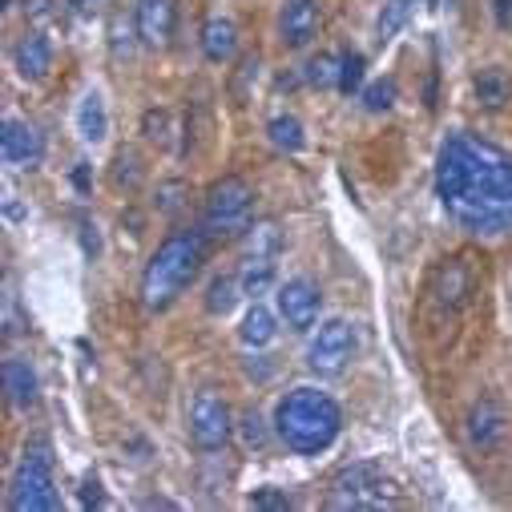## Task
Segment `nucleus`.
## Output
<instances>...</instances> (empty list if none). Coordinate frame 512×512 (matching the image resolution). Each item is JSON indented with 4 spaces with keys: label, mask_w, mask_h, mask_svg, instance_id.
Returning <instances> with one entry per match:
<instances>
[{
    "label": "nucleus",
    "mask_w": 512,
    "mask_h": 512,
    "mask_svg": "<svg viewBox=\"0 0 512 512\" xmlns=\"http://www.w3.org/2000/svg\"><path fill=\"white\" fill-rule=\"evenodd\" d=\"M0 383H5V396L13 408H33L37 404V371L29 359H17L9 355L0 363Z\"/></svg>",
    "instance_id": "2eb2a0df"
},
{
    "label": "nucleus",
    "mask_w": 512,
    "mask_h": 512,
    "mask_svg": "<svg viewBox=\"0 0 512 512\" xmlns=\"http://www.w3.org/2000/svg\"><path fill=\"white\" fill-rule=\"evenodd\" d=\"M9 508L13 512H57L61 508V496H57V460H53L49 440L25 444L21 464L13 472Z\"/></svg>",
    "instance_id": "20e7f679"
},
{
    "label": "nucleus",
    "mask_w": 512,
    "mask_h": 512,
    "mask_svg": "<svg viewBox=\"0 0 512 512\" xmlns=\"http://www.w3.org/2000/svg\"><path fill=\"white\" fill-rule=\"evenodd\" d=\"M275 307H279V319L295 331V335H307L315 323H319V311H323V291L311 283V279H287L275 295Z\"/></svg>",
    "instance_id": "1a4fd4ad"
},
{
    "label": "nucleus",
    "mask_w": 512,
    "mask_h": 512,
    "mask_svg": "<svg viewBox=\"0 0 512 512\" xmlns=\"http://www.w3.org/2000/svg\"><path fill=\"white\" fill-rule=\"evenodd\" d=\"M73 186H77L81 194L89 190V166H85V162H77V166H73Z\"/></svg>",
    "instance_id": "58836bf2"
},
{
    "label": "nucleus",
    "mask_w": 512,
    "mask_h": 512,
    "mask_svg": "<svg viewBox=\"0 0 512 512\" xmlns=\"http://www.w3.org/2000/svg\"><path fill=\"white\" fill-rule=\"evenodd\" d=\"M0 158H5V166H13V170L41 166V158H45V134L37 130L33 121L5 117V125H0Z\"/></svg>",
    "instance_id": "9d476101"
},
{
    "label": "nucleus",
    "mask_w": 512,
    "mask_h": 512,
    "mask_svg": "<svg viewBox=\"0 0 512 512\" xmlns=\"http://www.w3.org/2000/svg\"><path fill=\"white\" fill-rule=\"evenodd\" d=\"M234 53H238V25L230 17H222V13L206 17V25H202V57L210 65H226V61H234Z\"/></svg>",
    "instance_id": "dca6fc26"
},
{
    "label": "nucleus",
    "mask_w": 512,
    "mask_h": 512,
    "mask_svg": "<svg viewBox=\"0 0 512 512\" xmlns=\"http://www.w3.org/2000/svg\"><path fill=\"white\" fill-rule=\"evenodd\" d=\"M134 25H138V45L158 53L174 37L178 5H174V0H138V5H134Z\"/></svg>",
    "instance_id": "9b49d317"
},
{
    "label": "nucleus",
    "mask_w": 512,
    "mask_h": 512,
    "mask_svg": "<svg viewBox=\"0 0 512 512\" xmlns=\"http://www.w3.org/2000/svg\"><path fill=\"white\" fill-rule=\"evenodd\" d=\"M275 335H279V327H275V315H271L267 307H259V303H254V307L246 311L242 327H238V339H242V347H267V343H275Z\"/></svg>",
    "instance_id": "4be33fe9"
},
{
    "label": "nucleus",
    "mask_w": 512,
    "mask_h": 512,
    "mask_svg": "<svg viewBox=\"0 0 512 512\" xmlns=\"http://www.w3.org/2000/svg\"><path fill=\"white\" fill-rule=\"evenodd\" d=\"M242 440H246L250 448H263V444H267V428H263V416H259V412H246V416H242Z\"/></svg>",
    "instance_id": "72a5a7b5"
},
{
    "label": "nucleus",
    "mask_w": 512,
    "mask_h": 512,
    "mask_svg": "<svg viewBox=\"0 0 512 512\" xmlns=\"http://www.w3.org/2000/svg\"><path fill=\"white\" fill-rule=\"evenodd\" d=\"M230 432H234L230 404L214 388H202L190 400V440H194V448L198 452H222L230 444Z\"/></svg>",
    "instance_id": "6e6552de"
},
{
    "label": "nucleus",
    "mask_w": 512,
    "mask_h": 512,
    "mask_svg": "<svg viewBox=\"0 0 512 512\" xmlns=\"http://www.w3.org/2000/svg\"><path fill=\"white\" fill-rule=\"evenodd\" d=\"M142 134H146L154 146H166V142H170V113H166V109H146Z\"/></svg>",
    "instance_id": "7c9ffc66"
},
{
    "label": "nucleus",
    "mask_w": 512,
    "mask_h": 512,
    "mask_svg": "<svg viewBox=\"0 0 512 512\" xmlns=\"http://www.w3.org/2000/svg\"><path fill=\"white\" fill-rule=\"evenodd\" d=\"M355 355V327L347 319H327L319 323V331L311 335V347H307V367L319 375V379H335L347 371Z\"/></svg>",
    "instance_id": "0eeeda50"
},
{
    "label": "nucleus",
    "mask_w": 512,
    "mask_h": 512,
    "mask_svg": "<svg viewBox=\"0 0 512 512\" xmlns=\"http://www.w3.org/2000/svg\"><path fill=\"white\" fill-rule=\"evenodd\" d=\"M250 210H254V190L246 186V178L226 174L206 190L202 226L206 234H234V230H246Z\"/></svg>",
    "instance_id": "423d86ee"
},
{
    "label": "nucleus",
    "mask_w": 512,
    "mask_h": 512,
    "mask_svg": "<svg viewBox=\"0 0 512 512\" xmlns=\"http://www.w3.org/2000/svg\"><path fill=\"white\" fill-rule=\"evenodd\" d=\"M319 33V0H283L279 37L287 49H307Z\"/></svg>",
    "instance_id": "f8f14e48"
},
{
    "label": "nucleus",
    "mask_w": 512,
    "mask_h": 512,
    "mask_svg": "<svg viewBox=\"0 0 512 512\" xmlns=\"http://www.w3.org/2000/svg\"><path fill=\"white\" fill-rule=\"evenodd\" d=\"M25 13H29L37 25H49V21H53V0H25Z\"/></svg>",
    "instance_id": "e433bc0d"
},
{
    "label": "nucleus",
    "mask_w": 512,
    "mask_h": 512,
    "mask_svg": "<svg viewBox=\"0 0 512 512\" xmlns=\"http://www.w3.org/2000/svg\"><path fill=\"white\" fill-rule=\"evenodd\" d=\"M182 194H186V182H178V178H174V182H162V186H158L154 206H158L162 214H174V210L182 206Z\"/></svg>",
    "instance_id": "473e14b6"
},
{
    "label": "nucleus",
    "mask_w": 512,
    "mask_h": 512,
    "mask_svg": "<svg viewBox=\"0 0 512 512\" xmlns=\"http://www.w3.org/2000/svg\"><path fill=\"white\" fill-rule=\"evenodd\" d=\"M238 295H242L238 275H218V279H210V287H206V311H210V315H230L234 303H238Z\"/></svg>",
    "instance_id": "b1692460"
},
{
    "label": "nucleus",
    "mask_w": 512,
    "mask_h": 512,
    "mask_svg": "<svg viewBox=\"0 0 512 512\" xmlns=\"http://www.w3.org/2000/svg\"><path fill=\"white\" fill-rule=\"evenodd\" d=\"M101 504H105L101 480L97 476H85V484H81V508H101Z\"/></svg>",
    "instance_id": "f704fd0d"
},
{
    "label": "nucleus",
    "mask_w": 512,
    "mask_h": 512,
    "mask_svg": "<svg viewBox=\"0 0 512 512\" xmlns=\"http://www.w3.org/2000/svg\"><path fill=\"white\" fill-rule=\"evenodd\" d=\"M142 158H138V150H117L113 154V170H109V182L117 186V190H138L142 186Z\"/></svg>",
    "instance_id": "393cba45"
},
{
    "label": "nucleus",
    "mask_w": 512,
    "mask_h": 512,
    "mask_svg": "<svg viewBox=\"0 0 512 512\" xmlns=\"http://www.w3.org/2000/svg\"><path fill=\"white\" fill-rule=\"evenodd\" d=\"M5 9H13V0H5Z\"/></svg>",
    "instance_id": "a19ab883"
},
{
    "label": "nucleus",
    "mask_w": 512,
    "mask_h": 512,
    "mask_svg": "<svg viewBox=\"0 0 512 512\" xmlns=\"http://www.w3.org/2000/svg\"><path fill=\"white\" fill-rule=\"evenodd\" d=\"M134 41H138V25L125 21V17L117 13V17L109 21V53H113V61H130Z\"/></svg>",
    "instance_id": "cd10ccee"
},
{
    "label": "nucleus",
    "mask_w": 512,
    "mask_h": 512,
    "mask_svg": "<svg viewBox=\"0 0 512 512\" xmlns=\"http://www.w3.org/2000/svg\"><path fill=\"white\" fill-rule=\"evenodd\" d=\"M472 93H476V101L484 105V109H504L508 101H512V81H508V73L500 69V65H488V69H480L476 77H472Z\"/></svg>",
    "instance_id": "a211bd4d"
},
{
    "label": "nucleus",
    "mask_w": 512,
    "mask_h": 512,
    "mask_svg": "<svg viewBox=\"0 0 512 512\" xmlns=\"http://www.w3.org/2000/svg\"><path fill=\"white\" fill-rule=\"evenodd\" d=\"M492 21L500 33H512V0H492Z\"/></svg>",
    "instance_id": "c9c22d12"
},
{
    "label": "nucleus",
    "mask_w": 512,
    "mask_h": 512,
    "mask_svg": "<svg viewBox=\"0 0 512 512\" xmlns=\"http://www.w3.org/2000/svg\"><path fill=\"white\" fill-rule=\"evenodd\" d=\"M408 13H412V0H388V5H383L379 21H375V33H379V41H383V45H388V41L404 29Z\"/></svg>",
    "instance_id": "c756f323"
},
{
    "label": "nucleus",
    "mask_w": 512,
    "mask_h": 512,
    "mask_svg": "<svg viewBox=\"0 0 512 512\" xmlns=\"http://www.w3.org/2000/svg\"><path fill=\"white\" fill-rule=\"evenodd\" d=\"M416 5H424V9H440V0H416Z\"/></svg>",
    "instance_id": "ea45409f"
},
{
    "label": "nucleus",
    "mask_w": 512,
    "mask_h": 512,
    "mask_svg": "<svg viewBox=\"0 0 512 512\" xmlns=\"http://www.w3.org/2000/svg\"><path fill=\"white\" fill-rule=\"evenodd\" d=\"M396 97H400L396 77H379V81L363 85V93H359V101H363L367 113H388V109L396 105Z\"/></svg>",
    "instance_id": "bb28decb"
},
{
    "label": "nucleus",
    "mask_w": 512,
    "mask_h": 512,
    "mask_svg": "<svg viewBox=\"0 0 512 512\" xmlns=\"http://www.w3.org/2000/svg\"><path fill=\"white\" fill-rule=\"evenodd\" d=\"M363 77H367V57L363 53H343L339 57V93H363Z\"/></svg>",
    "instance_id": "c85d7f7f"
},
{
    "label": "nucleus",
    "mask_w": 512,
    "mask_h": 512,
    "mask_svg": "<svg viewBox=\"0 0 512 512\" xmlns=\"http://www.w3.org/2000/svg\"><path fill=\"white\" fill-rule=\"evenodd\" d=\"M250 508H263V512H287L291 508V496L283 488H259L250 496Z\"/></svg>",
    "instance_id": "2f4dec72"
},
{
    "label": "nucleus",
    "mask_w": 512,
    "mask_h": 512,
    "mask_svg": "<svg viewBox=\"0 0 512 512\" xmlns=\"http://www.w3.org/2000/svg\"><path fill=\"white\" fill-rule=\"evenodd\" d=\"M275 432L295 456H319L339 440L343 408L319 388H295L279 400Z\"/></svg>",
    "instance_id": "7ed1b4c3"
},
{
    "label": "nucleus",
    "mask_w": 512,
    "mask_h": 512,
    "mask_svg": "<svg viewBox=\"0 0 512 512\" xmlns=\"http://www.w3.org/2000/svg\"><path fill=\"white\" fill-rule=\"evenodd\" d=\"M303 81L311 89H339V57L335 53H315L303 65Z\"/></svg>",
    "instance_id": "a878e982"
},
{
    "label": "nucleus",
    "mask_w": 512,
    "mask_h": 512,
    "mask_svg": "<svg viewBox=\"0 0 512 512\" xmlns=\"http://www.w3.org/2000/svg\"><path fill=\"white\" fill-rule=\"evenodd\" d=\"M267 138L279 154H299L307 146V130H303V121L295 113H279L267 121Z\"/></svg>",
    "instance_id": "412c9836"
},
{
    "label": "nucleus",
    "mask_w": 512,
    "mask_h": 512,
    "mask_svg": "<svg viewBox=\"0 0 512 512\" xmlns=\"http://www.w3.org/2000/svg\"><path fill=\"white\" fill-rule=\"evenodd\" d=\"M400 500V488L383 476L379 464H351L335 476L327 504L331 508H355V512H375V508H392Z\"/></svg>",
    "instance_id": "39448f33"
},
{
    "label": "nucleus",
    "mask_w": 512,
    "mask_h": 512,
    "mask_svg": "<svg viewBox=\"0 0 512 512\" xmlns=\"http://www.w3.org/2000/svg\"><path fill=\"white\" fill-rule=\"evenodd\" d=\"M436 295L444 307H464L468 295H472V275L460 259H448L440 271H436Z\"/></svg>",
    "instance_id": "6ab92c4d"
},
{
    "label": "nucleus",
    "mask_w": 512,
    "mask_h": 512,
    "mask_svg": "<svg viewBox=\"0 0 512 512\" xmlns=\"http://www.w3.org/2000/svg\"><path fill=\"white\" fill-rule=\"evenodd\" d=\"M13 65L25 81H45L53 69V41L41 29H29L13 49Z\"/></svg>",
    "instance_id": "4468645a"
},
{
    "label": "nucleus",
    "mask_w": 512,
    "mask_h": 512,
    "mask_svg": "<svg viewBox=\"0 0 512 512\" xmlns=\"http://www.w3.org/2000/svg\"><path fill=\"white\" fill-rule=\"evenodd\" d=\"M504 432H508V420H504V408L496 396H480L468 412V440L480 448V452H492L504 444Z\"/></svg>",
    "instance_id": "ddd939ff"
},
{
    "label": "nucleus",
    "mask_w": 512,
    "mask_h": 512,
    "mask_svg": "<svg viewBox=\"0 0 512 512\" xmlns=\"http://www.w3.org/2000/svg\"><path fill=\"white\" fill-rule=\"evenodd\" d=\"M77 134L85 146H101L105 134H109V113H105V101L97 89H89L81 101H77Z\"/></svg>",
    "instance_id": "f3484780"
},
{
    "label": "nucleus",
    "mask_w": 512,
    "mask_h": 512,
    "mask_svg": "<svg viewBox=\"0 0 512 512\" xmlns=\"http://www.w3.org/2000/svg\"><path fill=\"white\" fill-rule=\"evenodd\" d=\"M242 250L246 254H271V259H279V254H283V230L275 222H254V226H246Z\"/></svg>",
    "instance_id": "5701e85b"
},
{
    "label": "nucleus",
    "mask_w": 512,
    "mask_h": 512,
    "mask_svg": "<svg viewBox=\"0 0 512 512\" xmlns=\"http://www.w3.org/2000/svg\"><path fill=\"white\" fill-rule=\"evenodd\" d=\"M436 198L464 230L504 234L512 226V154L472 134H448L436 154Z\"/></svg>",
    "instance_id": "f257e3e1"
},
{
    "label": "nucleus",
    "mask_w": 512,
    "mask_h": 512,
    "mask_svg": "<svg viewBox=\"0 0 512 512\" xmlns=\"http://www.w3.org/2000/svg\"><path fill=\"white\" fill-rule=\"evenodd\" d=\"M206 226L198 230H174L162 238V246L154 250V259L142 271V307L146 311H170L182 291L198 279L202 263H206Z\"/></svg>",
    "instance_id": "f03ea898"
},
{
    "label": "nucleus",
    "mask_w": 512,
    "mask_h": 512,
    "mask_svg": "<svg viewBox=\"0 0 512 512\" xmlns=\"http://www.w3.org/2000/svg\"><path fill=\"white\" fill-rule=\"evenodd\" d=\"M275 275H279V267H275L271 254H246V259H242V271H238L242 295H250V299L267 295V291L275 287Z\"/></svg>",
    "instance_id": "aec40b11"
},
{
    "label": "nucleus",
    "mask_w": 512,
    "mask_h": 512,
    "mask_svg": "<svg viewBox=\"0 0 512 512\" xmlns=\"http://www.w3.org/2000/svg\"><path fill=\"white\" fill-rule=\"evenodd\" d=\"M65 5H69L77 17H93V13L105 9V0H65Z\"/></svg>",
    "instance_id": "4c0bfd02"
}]
</instances>
